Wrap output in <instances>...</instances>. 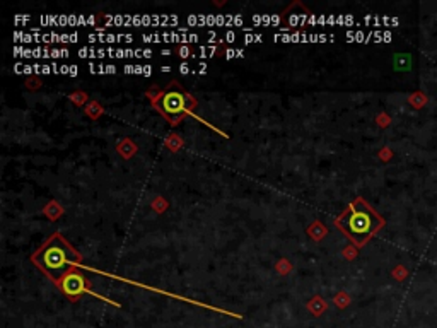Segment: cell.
Returning a JSON list of instances; mask_svg holds the SVG:
<instances>
[{
	"mask_svg": "<svg viewBox=\"0 0 437 328\" xmlns=\"http://www.w3.org/2000/svg\"><path fill=\"white\" fill-rule=\"evenodd\" d=\"M50 56H53V58H60V56H69V51H67V50H51Z\"/></svg>",
	"mask_w": 437,
	"mask_h": 328,
	"instance_id": "10",
	"label": "cell"
},
{
	"mask_svg": "<svg viewBox=\"0 0 437 328\" xmlns=\"http://www.w3.org/2000/svg\"><path fill=\"white\" fill-rule=\"evenodd\" d=\"M309 17H311V14H309V10L302 9L301 12H294V7H289L287 10H285L284 14H282V31H289L292 29V27H299V26H306V24H309Z\"/></svg>",
	"mask_w": 437,
	"mask_h": 328,
	"instance_id": "5",
	"label": "cell"
},
{
	"mask_svg": "<svg viewBox=\"0 0 437 328\" xmlns=\"http://www.w3.org/2000/svg\"><path fill=\"white\" fill-rule=\"evenodd\" d=\"M216 51H217V47H207V48L202 47L198 50V53H200L198 56H202V58H205V56H214Z\"/></svg>",
	"mask_w": 437,
	"mask_h": 328,
	"instance_id": "8",
	"label": "cell"
},
{
	"mask_svg": "<svg viewBox=\"0 0 437 328\" xmlns=\"http://www.w3.org/2000/svg\"><path fill=\"white\" fill-rule=\"evenodd\" d=\"M176 51H178V55L181 56V58H188V56H195V55H193V50H192V48H190V47H186V45H181V47H179Z\"/></svg>",
	"mask_w": 437,
	"mask_h": 328,
	"instance_id": "7",
	"label": "cell"
},
{
	"mask_svg": "<svg viewBox=\"0 0 437 328\" xmlns=\"http://www.w3.org/2000/svg\"><path fill=\"white\" fill-rule=\"evenodd\" d=\"M56 285H58L60 291H62L67 298L72 299V301H77V299L84 294H94L93 289H91V284L87 282V278L84 277V274L75 269H73L72 272L67 274Z\"/></svg>",
	"mask_w": 437,
	"mask_h": 328,
	"instance_id": "4",
	"label": "cell"
},
{
	"mask_svg": "<svg viewBox=\"0 0 437 328\" xmlns=\"http://www.w3.org/2000/svg\"><path fill=\"white\" fill-rule=\"evenodd\" d=\"M381 224V219L376 216L362 200H355L348 205L347 212L337 219V226L345 231V234L355 243L362 245L367 241Z\"/></svg>",
	"mask_w": 437,
	"mask_h": 328,
	"instance_id": "3",
	"label": "cell"
},
{
	"mask_svg": "<svg viewBox=\"0 0 437 328\" xmlns=\"http://www.w3.org/2000/svg\"><path fill=\"white\" fill-rule=\"evenodd\" d=\"M89 40L93 43L103 41V43H115V41H132V34H89Z\"/></svg>",
	"mask_w": 437,
	"mask_h": 328,
	"instance_id": "6",
	"label": "cell"
},
{
	"mask_svg": "<svg viewBox=\"0 0 437 328\" xmlns=\"http://www.w3.org/2000/svg\"><path fill=\"white\" fill-rule=\"evenodd\" d=\"M149 98L157 113L163 115L171 125H178L185 116L193 115V109L196 106V100L178 80H171L156 94L149 93Z\"/></svg>",
	"mask_w": 437,
	"mask_h": 328,
	"instance_id": "2",
	"label": "cell"
},
{
	"mask_svg": "<svg viewBox=\"0 0 437 328\" xmlns=\"http://www.w3.org/2000/svg\"><path fill=\"white\" fill-rule=\"evenodd\" d=\"M104 72H106V74H115L116 67L115 65H106V67H104Z\"/></svg>",
	"mask_w": 437,
	"mask_h": 328,
	"instance_id": "12",
	"label": "cell"
},
{
	"mask_svg": "<svg viewBox=\"0 0 437 328\" xmlns=\"http://www.w3.org/2000/svg\"><path fill=\"white\" fill-rule=\"evenodd\" d=\"M179 72H181V74H188L190 72V65H188V63H181V67H179Z\"/></svg>",
	"mask_w": 437,
	"mask_h": 328,
	"instance_id": "11",
	"label": "cell"
},
{
	"mask_svg": "<svg viewBox=\"0 0 437 328\" xmlns=\"http://www.w3.org/2000/svg\"><path fill=\"white\" fill-rule=\"evenodd\" d=\"M69 74H70V76H77V67H75V65H70Z\"/></svg>",
	"mask_w": 437,
	"mask_h": 328,
	"instance_id": "14",
	"label": "cell"
},
{
	"mask_svg": "<svg viewBox=\"0 0 437 328\" xmlns=\"http://www.w3.org/2000/svg\"><path fill=\"white\" fill-rule=\"evenodd\" d=\"M262 40H263L262 34H255V36H253V34H248V36L244 38L246 43H256V41H260V43H262Z\"/></svg>",
	"mask_w": 437,
	"mask_h": 328,
	"instance_id": "9",
	"label": "cell"
},
{
	"mask_svg": "<svg viewBox=\"0 0 437 328\" xmlns=\"http://www.w3.org/2000/svg\"><path fill=\"white\" fill-rule=\"evenodd\" d=\"M33 263L41 269L55 284H58L69 272L80 265L82 256L60 232L47 239L31 256Z\"/></svg>",
	"mask_w": 437,
	"mask_h": 328,
	"instance_id": "1",
	"label": "cell"
},
{
	"mask_svg": "<svg viewBox=\"0 0 437 328\" xmlns=\"http://www.w3.org/2000/svg\"><path fill=\"white\" fill-rule=\"evenodd\" d=\"M150 74H152V67H149V65L144 67V76H150Z\"/></svg>",
	"mask_w": 437,
	"mask_h": 328,
	"instance_id": "13",
	"label": "cell"
}]
</instances>
